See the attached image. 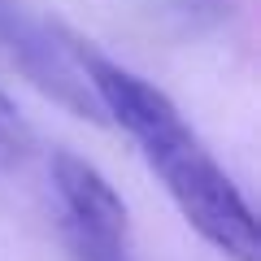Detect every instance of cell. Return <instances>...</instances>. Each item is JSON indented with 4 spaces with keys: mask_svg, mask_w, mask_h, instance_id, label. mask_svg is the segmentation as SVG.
Masks as SVG:
<instances>
[{
    "mask_svg": "<svg viewBox=\"0 0 261 261\" xmlns=\"http://www.w3.org/2000/svg\"><path fill=\"white\" fill-rule=\"evenodd\" d=\"M74 53L100 100V113H109L140 144L144 161L166 183L178 214L200 231V240H209L231 261H261V231L248 200L231 183V174L214 161V152L200 144V135L183 122L174 100L92 48L74 44Z\"/></svg>",
    "mask_w": 261,
    "mask_h": 261,
    "instance_id": "obj_1",
    "label": "cell"
},
{
    "mask_svg": "<svg viewBox=\"0 0 261 261\" xmlns=\"http://www.w3.org/2000/svg\"><path fill=\"white\" fill-rule=\"evenodd\" d=\"M0 48L22 65V74L39 92L53 96L57 105H65L74 118L105 122L100 100H96L83 65H79L74 44L61 39L53 27H44L39 18H31L18 0H0Z\"/></svg>",
    "mask_w": 261,
    "mask_h": 261,
    "instance_id": "obj_2",
    "label": "cell"
},
{
    "mask_svg": "<svg viewBox=\"0 0 261 261\" xmlns=\"http://www.w3.org/2000/svg\"><path fill=\"white\" fill-rule=\"evenodd\" d=\"M48 174H53V192L65 209V235L70 240L100 244V248H126V235H130L126 200L113 192V183L92 161L61 148L48 161Z\"/></svg>",
    "mask_w": 261,
    "mask_h": 261,
    "instance_id": "obj_3",
    "label": "cell"
},
{
    "mask_svg": "<svg viewBox=\"0 0 261 261\" xmlns=\"http://www.w3.org/2000/svg\"><path fill=\"white\" fill-rule=\"evenodd\" d=\"M35 148V130L18 113V105L0 92V166H22Z\"/></svg>",
    "mask_w": 261,
    "mask_h": 261,
    "instance_id": "obj_4",
    "label": "cell"
},
{
    "mask_svg": "<svg viewBox=\"0 0 261 261\" xmlns=\"http://www.w3.org/2000/svg\"><path fill=\"white\" fill-rule=\"evenodd\" d=\"M79 261H126V248H100V244H83V240H70Z\"/></svg>",
    "mask_w": 261,
    "mask_h": 261,
    "instance_id": "obj_5",
    "label": "cell"
}]
</instances>
